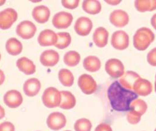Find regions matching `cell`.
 Wrapping results in <instances>:
<instances>
[{
  "label": "cell",
  "mask_w": 156,
  "mask_h": 131,
  "mask_svg": "<svg viewBox=\"0 0 156 131\" xmlns=\"http://www.w3.org/2000/svg\"><path fill=\"white\" fill-rule=\"evenodd\" d=\"M108 97L112 108L117 111L130 110L132 102L138 98L135 92L124 88L118 81H115L109 87Z\"/></svg>",
  "instance_id": "1"
},
{
  "label": "cell",
  "mask_w": 156,
  "mask_h": 131,
  "mask_svg": "<svg viewBox=\"0 0 156 131\" xmlns=\"http://www.w3.org/2000/svg\"><path fill=\"white\" fill-rule=\"evenodd\" d=\"M154 39V33L149 28H140L136 32L133 36L134 47L139 51H144L149 47Z\"/></svg>",
  "instance_id": "2"
},
{
  "label": "cell",
  "mask_w": 156,
  "mask_h": 131,
  "mask_svg": "<svg viewBox=\"0 0 156 131\" xmlns=\"http://www.w3.org/2000/svg\"><path fill=\"white\" fill-rule=\"evenodd\" d=\"M42 98L44 105L48 108L59 107L61 102L60 91L55 88L50 87L44 91Z\"/></svg>",
  "instance_id": "3"
},
{
  "label": "cell",
  "mask_w": 156,
  "mask_h": 131,
  "mask_svg": "<svg viewBox=\"0 0 156 131\" xmlns=\"http://www.w3.org/2000/svg\"><path fill=\"white\" fill-rule=\"evenodd\" d=\"M18 19V14L12 8H7L0 12V28L7 30L12 26Z\"/></svg>",
  "instance_id": "4"
},
{
  "label": "cell",
  "mask_w": 156,
  "mask_h": 131,
  "mask_svg": "<svg viewBox=\"0 0 156 131\" xmlns=\"http://www.w3.org/2000/svg\"><path fill=\"white\" fill-rule=\"evenodd\" d=\"M124 69L123 63L118 59H110L105 64V71L107 74L113 78H118L123 76Z\"/></svg>",
  "instance_id": "5"
},
{
  "label": "cell",
  "mask_w": 156,
  "mask_h": 131,
  "mask_svg": "<svg viewBox=\"0 0 156 131\" xmlns=\"http://www.w3.org/2000/svg\"><path fill=\"white\" fill-rule=\"evenodd\" d=\"M16 32L18 36L23 39L32 38L36 32L35 25L29 21H23L18 25Z\"/></svg>",
  "instance_id": "6"
},
{
  "label": "cell",
  "mask_w": 156,
  "mask_h": 131,
  "mask_svg": "<svg viewBox=\"0 0 156 131\" xmlns=\"http://www.w3.org/2000/svg\"><path fill=\"white\" fill-rule=\"evenodd\" d=\"M78 84L81 91L87 95L94 93L97 88L95 81L88 74H83L79 77Z\"/></svg>",
  "instance_id": "7"
},
{
  "label": "cell",
  "mask_w": 156,
  "mask_h": 131,
  "mask_svg": "<svg viewBox=\"0 0 156 131\" xmlns=\"http://www.w3.org/2000/svg\"><path fill=\"white\" fill-rule=\"evenodd\" d=\"M67 123V119L63 114L59 112H52L47 119V125L50 129L58 131L63 128Z\"/></svg>",
  "instance_id": "8"
},
{
  "label": "cell",
  "mask_w": 156,
  "mask_h": 131,
  "mask_svg": "<svg viewBox=\"0 0 156 131\" xmlns=\"http://www.w3.org/2000/svg\"><path fill=\"white\" fill-rule=\"evenodd\" d=\"M111 44L114 48L119 50L127 48L129 44V37L123 30L115 32L111 37Z\"/></svg>",
  "instance_id": "9"
},
{
  "label": "cell",
  "mask_w": 156,
  "mask_h": 131,
  "mask_svg": "<svg viewBox=\"0 0 156 131\" xmlns=\"http://www.w3.org/2000/svg\"><path fill=\"white\" fill-rule=\"evenodd\" d=\"M73 20V17L70 13L62 11L54 15L52 23L55 28L58 29H67L71 25Z\"/></svg>",
  "instance_id": "10"
},
{
  "label": "cell",
  "mask_w": 156,
  "mask_h": 131,
  "mask_svg": "<svg viewBox=\"0 0 156 131\" xmlns=\"http://www.w3.org/2000/svg\"><path fill=\"white\" fill-rule=\"evenodd\" d=\"M4 102L11 109H16L20 106L23 102L21 93L16 90H11L4 96Z\"/></svg>",
  "instance_id": "11"
},
{
  "label": "cell",
  "mask_w": 156,
  "mask_h": 131,
  "mask_svg": "<svg viewBox=\"0 0 156 131\" xmlns=\"http://www.w3.org/2000/svg\"><path fill=\"white\" fill-rule=\"evenodd\" d=\"M109 21L114 26L122 28L128 25L129 17L126 12L121 9H118L115 10L111 14Z\"/></svg>",
  "instance_id": "12"
},
{
  "label": "cell",
  "mask_w": 156,
  "mask_h": 131,
  "mask_svg": "<svg viewBox=\"0 0 156 131\" xmlns=\"http://www.w3.org/2000/svg\"><path fill=\"white\" fill-rule=\"evenodd\" d=\"M92 21L88 18L82 16L79 18L76 21L74 29L76 32L80 36H85L89 35L92 30Z\"/></svg>",
  "instance_id": "13"
},
{
  "label": "cell",
  "mask_w": 156,
  "mask_h": 131,
  "mask_svg": "<svg viewBox=\"0 0 156 131\" xmlns=\"http://www.w3.org/2000/svg\"><path fill=\"white\" fill-rule=\"evenodd\" d=\"M57 34L50 29L43 30L40 33L38 37L39 44L43 47L55 45L57 43Z\"/></svg>",
  "instance_id": "14"
},
{
  "label": "cell",
  "mask_w": 156,
  "mask_h": 131,
  "mask_svg": "<svg viewBox=\"0 0 156 131\" xmlns=\"http://www.w3.org/2000/svg\"><path fill=\"white\" fill-rule=\"evenodd\" d=\"M59 54L53 50L43 51L40 57V61L43 66L52 67L57 64L59 61Z\"/></svg>",
  "instance_id": "15"
},
{
  "label": "cell",
  "mask_w": 156,
  "mask_h": 131,
  "mask_svg": "<svg viewBox=\"0 0 156 131\" xmlns=\"http://www.w3.org/2000/svg\"><path fill=\"white\" fill-rule=\"evenodd\" d=\"M133 91L137 95L146 96L152 92L153 85L148 80L140 78L135 82Z\"/></svg>",
  "instance_id": "16"
},
{
  "label": "cell",
  "mask_w": 156,
  "mask_h": 131,
  "mask_svg": "<svg viewBox=\"0 0 156 131\" xmlns=\"http://www.w3.org/2000/svg\"><path fill=\"white\" fill-rule=\"evenodd\" d=\"M140 78L138 74L134 71H128L124 73L119 80V82L124 88L129 90H133V86L137 80Z\"/></svg>",
  "instance_id": "17"
},
{
  "label": "cell",
  "mask_w": 156,
  "mask_h": 131,
  "mask_svg": "<svg viewBox=\"0 0 156 131\" xmlns=\"http://www.w3.org/2000/svg\"><path fill=\"white\" fill-rule=\"evenodd\" d=\"M41 88V83L39 80L33 78L29 79L23 84V90L25 94L28 97L36 96Z\"/></svg>",
  "instance_id": "18"
},
{
  "label": "cell",
  "mask_w": 156,
  "mask_h": 131,
  "mask_svg": "<svg viewBox=\"0 0 156 131\" xmlns=\"http://www.w3.org/2000/svg\"><path fill=\"white\" fill-rule=\"evenodd\" d=\"M50 11L49 8L44 5L35 7L32 11V16L37 22L44 23L49 21Z\"/></svg>",
  "instance_id": "19"
},
{
  "label": "cell",
  "mask_w": 156,
  "mask_h": 131,
  "mask_svg": "<svg viewBox=\"0 0 156 131\" xmlns=\"http://www.w3.org/2000/svg\"><path fill=\"white\" fill-rule=\"evenodd\" d=\"M109 33L105 28L99 27L95 30L93 34V41L99 48L106 46L108 43Z\"/></svg>",
  "instance_id": "20"
},
{
  "label": "cell",
  "mask_w": 156,
  "mask_h": 131,
  "mask_svg": "<svg viewBox=\"0 0 156 131\" xmlns=\"http://www.w3.org/2000/svg\"><path fill=\"white\" fill-rule=\"evenodd\" d=\"M16 66L20 71L27 75H32L36 72L35 65L27 57H22L18 60Z\"/></svg>",
  "instance_id": "21"
},
{
  "label": "cell",
  "mask_w": 156,
  "mask_h": 131,
  "mask_svg": "<svg viewBox=\"0 0 156 131\" xmlns=\"http://www.w3.org/2000/svg\"><path fill=\"white\" fill-rule=\"evenodd\" d=\"M61 102L59 107L64 110H70L74 107L76 99L74 96L69 91H61Z\"/></svg>",
  "instance_id": "22"
},
{
  "label": "cell",
  "mask_w": 156,
  "mask_h": 131,
  "mask_svg": "<svg viewBox=\"0 0 156 131\" xmlns=\"http://www.w3.org/2000/svg\"><path fill=\"white\" fill-rule=\"evenodd\" d=\"M6 50L11 55H18L21 53L23 46L21 43L16 38H10L5 44Z\"/></svg>",
  "instance_id": "23"
},
{
  "label": "cell",
  "mask_w": 156,
  "mask_h": 131,
  "mask_svg": "<svg viewBox=\"0 0 156 131\" xmlns=\"http://www.w3.org/2000/svg\"><path fill=\"white\" fill-rule=\"evenodd\" d=\"M101 63L99 58L95 56H88L83 61V67L85 70L91 72L98 71L101 68Z\"/></svg>",
  "instance_id": "24"
},
{
  "label": "cell",
  "mask_w": 156,
  "mask_h": 131,
  "mask_svg": "<svg viewBox=\"0 0 156 131\" xmlns=\"http://www.w3.org/2000/svg\"><path fill=\"white\" fill-rule=\"evenodd\" d=\"M147 110V104L142 99L137 98L130 104V111L138 117H142Z\"/></svg>",
  "instance_id": "25"
},
{
  "label": "cell",
  "mask_w": 156,
  "mask_h": 131,
  "mask_svg": "<svg viewBox=\"0 0 156 131\" xmlns=\"http://www.w3.org/2000/svg\"><path fill=\"white\" fill-rule=\"evenodd\" d=\"M82 7L83 10L88 14L96 15L101 11V4L96 0H86L83 1Z\"/></svg>",
  "instance_id": "26"
},
{
  "label": "cell",
  "mask_w": 156,
  "mask_h": 131,
  "mask_svg": "<svg viewBox=\"0 0 156 131\" xmlns=\"http://www.w3.org/2000/svg\"><path fill=\"white\" fill-rule=\"evenodd\" d=\"M58 75L60 83L64 86L70 87L73 84L74 78L72 72L69 69H62L60 70Z\"/></svg>",
  "instance_id": "27"
},
{
  "label": "cell",
  "mask_w": 156,
  "mask_h": 131,
  "mask_svg": "<svg viewBox=\"0 0 156 131\" xmlns=\"http://www.w3.org/2000/svg\"><path fill=\"white\" fill-rule=\"evenodd\" d=\"M135 6L141 12L153 11L156 9V1H136Z\"/></svg>",
  "instance_id": "28"
},
{
  "label": "cell",
  "mask_w": 156,
  "mask_h": 131,
  "mask_svg": "<svg viewBox=\"0 0 156 131\" xmlns=\"http://www.w3.org/2000/svg\"><path fill=\"white\" fill-rule=\"evenodd\" d=\"M81 60V56L78 52L75 51H70L65 54L64 62L69 67H75L77 65Z\"/></svg>",
  "instance_id": "29"
},
{
  "label": "cell",
  "mask_w": 156,
  "mask_h": 131,
  "mask_svg": "<svg viewBox=\"0 0 156 131\" xmlns=\"http://www.w3.org/2000/svg\"><path fill=\"white\" fill-rule=\"evenodd\" d=\"M57 35L58 40L57 43L55 45V46L58 49L67 48L71 43L70 35L67 32H59Z\"/></svg>",
  "instance_id": "30"
},
{
  "label": "cell",
  "mask_w": 156,
  "mask_h": 131,
  "mask_svg": "<svg viewBox=\"0 0 156 131\" xmlns=\"http://www.w3.org/2000/svg\"><path fill=\"white\" fill-rule=\"evenodd\" d=\"M74 128L76 131H91L92 124L87 118H81L76 122Z\"/></svg>",
  "instance_id": "31"
},
{
  "label": "cell",
  "mask_w": 156,
  "mask_h": 131,
  "mask_svg": "<svg viewBox=\"0 0 156 131\" xmlns=\"http://www.w3.org/2000/svg\"><path fill=\"white\" fill-rule=\"evenodd\" d=\"M147 60L150 65L156 67V47L152 49L148 53Z\"/></svg>",
  "instance_id": "32"
},
{
  "label": "cell",
  "mask_w": 156,
  "mask_h": 131,
  "mask_svg": "<svg viewBox=\"0 0 156 131\" xmlns=\"http://www.w3.org/2000/svg\"><path fill=\"white\" fill-rule=\"evenodd\" d=\"M80 1L79 0H76V1H66L63 0L62 1V4L63 6L70 9H73L76 8L78 7Z\"/></svg>",
  "instance_id": "33"
},
{
  "label": "cell",
  "mask_w": 156,
  "mask_h": 131,
  "mask_svg": "<svg viewBox=\"0 0 156 131\" xmlns=\"http://www.w3.org/2000/svg\"><path fill=\"white\" fill-rule=\"evenodd\" d=\"M141 119L140 117H138L133 114L130 111H129L127 113V120L128 122L132 125L138 124Z\"/></svg>",
  "instance_id": "34"
},
{
  "label": "cell",
  "mask_w": 156,
  "mask_h": 131,
  "mask_svg": "<svg viewBox=\"0 0 156 131\" xmlns=\"http://www.w3.org/2000/svg\"><path fill=\"white\" fill-rule=\"evenodd\" d=\"M15 126L11 122L6 121L0 124V131H15Z\"/></svg>",
  "instance_id": "35"
},
{
  "label": "cell",
  "mask_w": 156,
  "mask_h": 131,
  "mask_svg": "<svg viewBox=\"0 0 156 131\" xmlns=\"http://www.w3.org/2000/svg\"><path fill=\"white\" fill-rule=\"evenodd\" d=\"M95 131H112V129L109 125L106 123H102L96 127Z\"/></svg>",
  "instance_id": "36"
},
{
  "label": "cell",
  "mask_w": 156,
  "mask_h": 131,
  "mask_svg": "<svg viewBox=\"0 0 156 131\" xmlns=\"http://www.w3.org/2000/svg\"><path fill=\"white\" fill-rule=\"evenodd\" d=\"M105 2L108 4L111 5H116L119 4V3H121V1H111V0L107 1L106 0Z\"/></svg>",
  "instance_id": "37"
},
{
  "label": "cell",
  "mask_w": 156,
  "mask_h": 131,
  "mask_svg": "<svg viewBox=\"0 0 156 131\" xmlns=\"http://www.w3.org/2000/svg\"><path fill=\"white\" fill-rule=\"evenodd\" d=\"M151 24L156 30V14H154L151 19Z\"/></svg>",
  "instance_id": "38"
},
{
  "label": "cell",
  "mask_w": 156,
  "mask_h": 131,
  "mask_svg": "<svg viewBox=\"0 0 156 131\" xmlns=\"http://www.w3.org/2000/svg\"><path fill=\"white\" fill-rule=\"evenodd\" d=\"M155 79H156V81H155V91H156V77H155Z\"/></svg>",
  "instance_id": "39"
},
{
  "label": "cell",
  "mask_w": 156,
  "mask_h": 131,
  "mask_svg": "<svg viewBox=\"0 0 156 131\" xmlns=\"http://www.w3.org/2000/svg\"><path fill=\"white\" fill-rule=\"evenodd\" d=\"M154 131H156V128L155 129V130H154Z\"/></svg>",
  "instance_id": "40"
},
{
  "label": "cell",
  "mask_w": 156,
  "mask_h": 131,
  "mask_svg": "<svg viewBox=\"0 0 156 131\" xmlns=\"http://www.w3.org/2000/svg\"></svg>",
  "instance_id": "41"
}]
</instances>
